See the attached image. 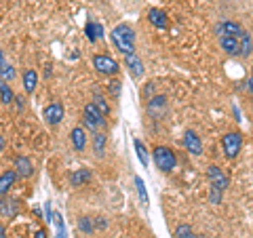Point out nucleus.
I'll return each mask as SVG.
<instances>
[{
  "instance_id": "14",
  "label": "nucleus",
  "mask_w": 253,
  "mask_h": 238,
  "mask_svg": "<svg viewBox=\"0 0 253 238\" xmlns=\"http://www.w3.org/2000/svg\"><path fill=\"white\" fill-rule=\"evenodd\" d=\"M148 21H150V26L156 28V30H167L169 28L167 13L161 11V9H150L148 11Z\"/></svg>"
},
{
  "instance_id": "23",
  "label": "nucleus",
  "mask_w": 253,
  "mask_h": 238,
  "mask_svg": "<svg viewBox=\"0 0 253 238\" xmlns=\"http://www.w3.org/2000/svg\"><path fill=\"white\" fill-rule=\"evenodd\" d=\"M251 53H253V38L249 32H245L241 36V57H249Z\"/></svg>"
},
{
  "instance_id": "28",
  "label": "nucleus",
  "mask_w": 253,
  "mask_h": 238,
  "mask_svg": "<svg viewBox=\"0 0 253 238\" xmlns=\"http://www.w3.org/2000/svg\"><path fill=\"white\" fill-rule=\"evenodd\" d=\"M135 188H137V194H139V200L148 204V192H146V184L141 177H135Z\"/></svg>"
},
{
  "instance_id": "11",
  "label": "nucleus",
  "mask_w": 253,
  "mask_h": 238,
  "mask_svg": "<svg viewBox=\"0 0 253 238\" xmlns=\"http://www.w3.org/2000/svg\"><path fill=\"white\" fill-rule=\"evenodd\" d=\"M243 26L236 21H219L215 28H213V34H215L217 38L221 36H241L243 34Z\"/></svg>"
},
{
  "instance_id": "30",
  "label": "nucleus",
  "mask_w": 253,
  "mask_h": 238,
  "mask_svg": "<svg viewBox=\"0 0 253 238\" xmlns=\"http://www.w3.org/2000/svg\"><path fill=\"white\" fill-rule=\"evenodd\" d=\"M108 91H110V95H112V97H121V82H118V80H112V82H110L108 84Z\"/></svg>"
},
{
  "instance_id": "15",
  "label": "nucleus",
  "mask_w": 253,
  "mask_h": 238,
  "mask_svg": "<svg viewBox=\"0 0 253 238\" xmlns=\"http://www.w3.org/2000/svg\"><path fill=\"white\" fill-rule=\"evenodd\" d=\"M17 171L15 169H9V171H4L2 175H0V196H6L9 194V190L15 186V181H17Z\"/></svg>"
},
{
  "instance_id": "13",
  "label": "nucleus",
  "mask_w": 253,
  "mask_h": 238,
  "mask_svg": "<svg viewBox=\"0 0 253 238\" xmlns=\"http://www.w3.org/2000/svg\"><path fill=\"white\" fill-rule=\"evenodd\" d=\"M19 213V200L15 198H0V217L13 219Z\"/></svg>"
},
{
  "instance_id": "9",
  "label": "nucleus",
  "mask_w": 253,
  "mask_h": 238,
  "mask_svg": "<svg viewBox=\"0 0 253 238\" xmlns=\"http://www.w3.org/2000/svg\"><path fill=\"white\" fill-rule=\"evenodd\" d=\"M125 66L126 70H129V74L135 78V80H139V78H144V72H146V68H144V61L139 59V55L137 53H129V55H125Z\"/></svg>"
},
{
  "instance_id": "38",
  "label": "nucleus",
  "mask_w": 253,
  "mask_h": 238,
  "mask_svg": "<svg viewBox=\"0 0 253 238\" xmlns=\"http://www.w3.org/2000/svg\"><path fill=\"white\" fill-rule=\"evenodd\" d=\"M4 146H6V144H4V137H2V135H0V152H2V150H4Z\"/></svg>"
},
{
  "instance_id": "31",
  "label": "nucleus",
  "mask_w": 253,
  "mask_h": 238,
  "mask_svg": "<svg viewBox=\"0 0 253 238\" xmlns=\"http://www.w3.org/2000/svg\"><path fill=\"white\" fill-rule=\"evenodd\" d=\"M154 91H156V84H154V82H148L146 89H141V97H144L146 101L152 99V93H154Z\"/></svg>"
},
{
  "instance_id": "10",
  "label": "nucleus",
  "mask_w": 253,
  "mask_h": 238,
  "mask_svg": "<svg viewBox=\"0 0 253 238\" xmlns=\"http://www.w3.org/2000/svg\"><path fill=\"white\" fill-rule=\"evenodd\" d=\"M63 114H66V110H63V106L59 104V101H55V104H49V106L42 110L44 120H46V124H51V126H57V124L63 120Z\"/></svg>"
},
{
  "instance_id": "1",
  "label": "nucleus",
  "mask_w": 253,
  "mask_h": 238,
  "mask_svg": "<svg viewBox=\"0 0 253 238\" xmlns=\"http://www.w3.org/2000/svg\"><path fill=\"white\" fill-rule=\"evenodd\" d=\"M110 38H112L116 51H121L123 55L135 53V32H133L131 26H126V23L116 26L112 32H110Z\"/></svg>"
},
{
  "instance_id": "27",
  "label": "nucleus",
  "mask_w": 253,
  "mask_h": 238,
  "mask_svg": "<svg viewBox=\"0 0 253 238\" xmlns=\"http://www.w3.org/2000/svg\"><path fill=\"white\" fill-rule=\"evenodd\" d=\"M175 238H196L194 228L188 226V224H179V226L175 228Z\"/></svg>"
},
{
  "instance_id": "5",
  "label": "nucleus",
  "mask_w": 253,
  "mask_h": 238,
  "mask_svg": "<svg viewBox=\"0 0 253 238\" xmlns=\"http://www.w3.org/2000/svg\"><path fill=\"white\" fill-rule=\"evenodd\" d=\"M146 112L150 118H154V120H161V118L167 116L169 112V101L165 95H154L152 99H148L146 104Z\"/></svg>"
},
{
  "instance_id": "8",
  "label": "nucleus",
  "mask_w": 253,
  "mask_h": 238,
  "mask_svg": "<svg viewBox=\"0 0 253 238\" xmlns=\"http://www.w3.org/2000/svg\"><path fill=\"white\" fill-rule=\"evenodd\" d=\"M245 32H247V30H245ZM245 32H243V34H245ZM241 36H221V38H217L221 51H224L228 57H241Z\"/></svg>"
},
{
  "instance_id": "22",
  "label": "nucleus",
  "mask_w": 253,
  "mask_h": 238,
  "mask_svg": "<svg viewBox=\"0 0 253 238\" xmlns=\"http://www.w3.org/2000/svg\"><path fill=\"white\" fill-rule=\"evenodd\" d=\"M0 101H2V104H6V106H11L13 101H15V93L11 91L9 82L2 80V78H0Z\"/></svg>"
},
{
  "instance_id": "36",
  "label": "nucleus",
  "mask_w": 253,
  "mask_h": 238,
  "mask_svg": "<svg viewBox=\"0 0 253 238\" xmlns=\"http://www.w3.org/2000/svg\"><path fill=\"white\" fill-rule=\"evenodd\" d=\"M34 238H46V232H44V230H38Z\"/></svg>"
},
{
  "instance_id": "32",
  "label": "nucleus",
  "mask_w": 253,
  "mask_h": 238,
  "mask_svg": "<svg viewBox=\"0 0 253 238\" xmlns=\"http://www.w3.org/2000/svg\"><path fill=\"white\" fill-rule=\"evenodd\" d=\"M0 78H2V80H13V78H15V68L13 66H6L4 72L0 74Z\"/></svg>"
},
{
  "instance_id": "34",
  "label": "nucleus",
  "mask_w": 253,
  "mask_h": 238,
  "mask_svg": "<svg viewBox=\"0 0 253 238\" xmlns=\"http://www.w3.org/2000/svg\"><path fill=\"white\" fill-rule=\"evenodd\" d=\"M108 226V221L104 219V217H99V221H97V228H106Z\"/></svg>"
},
{
  "instance_id": "12",
  "label": "nucleus",
  "mask_w": 253,
  "mask_h": 238,
  "mask_svg": "<svg viewBox=\"0 0 253 238\" xmlns=\"http://www.w3.org/2000/svg\"><path fill=\"white\" fill-rule=\"evenodd\" d=\"M184 146L192 156H201L203 154V141L194 131H186L184 133Z\"/></svg>"
},
{
  "instance_id": "19",
  "label": "nucleus",
  "mask_w": 253,
  "mask_h": 238,
  "mask_svg": "<svg viewBox=\"0 0 253 238\" xmlns=\"http://www.w3.org/2000/svg\"><path fill=\"white\" fill-rule=\"evenodd\" d=\"M106 144H108V135L106 133H93V152L97 158L106 154Z\"/></svg>"
},
{
  "instance_id": "37",
  "label": "nucleus",
  "mask_w": 253,
  "mask_h": 238,
  "mask_svg": "<svg viewBox=\"0 0 253 238\" xmlns=\"http://www.w3.org/2000/svg\"><path fill=\"white\" fill-rule=\"evenodd\" d=\"M0 238H6V230H4V226H0Z\"/></svg>"
},
{
  "instance_id": "35",
  "label": "nucleus",
  "mask_w": 253,
  "mask_h": 238,
  "mask_svg": "<svg viewBox=\"0 0 253 238\" xmlns=\"http://www.w3.org/2000/svg\"><path fill=\"white\" fill-rule=\"evenodd\" d=\"M247 89H249V93L253 95V76L249 78V80H247Z\"/></svg>"
},
{
  "instance_id": "2",
  "label": "nucleus",
  "mask_w": 253,
  "mask_h": 238,
  "mask_svg": "<svg viewBox=\"0 0 253 238\" xmlns=\"http://www.w3.org/2000/svg\"><path fill=\"white\" fill-rule=\"evenodd\" d=\"M152 158H154L156 169L161 173H171L173 169H175V164H177L175 152H173L171 148H167V146H156L154 152H152Z\"/></svg>"
},
{
  "instance_id": "33",
  "label": "nucleus",
  "mask_w": 253,
  "mask_h": 238,
  "mask_svg": "<svg viewBox=\"0 0 253 238\" xmlns=\"http://www.w3.org/2000/svg\"><path fill=\"white\" fill-rule=\"evenodd\" d=\"M6 66H9V63H6V61H4V51H2V49H0V74H2V72H4V68H6Z\"/></svg>"
},
{
  "instance_id": "7",
  "label": "nucleus",
  "mask_w": 253,
  "mask_h": 238,
  "mask_svg": "<svg viewBox=\"0 0 253 238\" xmlns=\"http://www.w3.org/2000/svg\"><path fill=\"white\" fill-rule=\"evenodd\" d=\"M207 177H209V184H211L213 188L221 190V192H226L228 186H230V179H228V175L219 169L217 164H209V166H207Z\"/></svg>"
},
{
  "instance_id": "18",
  "label": "nucleus",
  "mask_w": 253,
  "mask_h": 238,
  "mask_svg": "<svg viewBox=\"0 0 253 238\" xmlns=\"http://www.w3.org/2000/svg\"><path fill=\"white\" fill-rule=\"evenodd\" d=\"M70 139H72V146L76 148V152H83L86 148V131L83 126H74L72 133H70Z\"/></svg>"
},
{
  "instance_id": "16",
  "label": "nucleus",
  "mask_w": 253,
  "mask_h": 238,
  "mask_svg": "<svg viewBox=\"0 0 253 238\" xmlns=\"http://www.w3.org/2000/svg\"><path fill=\"white\" fill-rule=\"evenodd\" d=\"M15 171H17V175L23 177V179L34 175V166H32L28 156H17L15 158Z\"/></svg>"
},
{
  "instance_id": "24",
  "label": "nucleus",
  "mask_w": 253,
  "mask_h": 238,
  "mask_svg": "<svg viewBox=\"0 0 253 238\" xmlns=\"http://www.w3.org/2000/svg\"><path fill=\"white\" fill-rule=\"evenodd\" d=\"M93 104L97 106V110H99V112L104 114V116H110V104H108V99H106L101 93H95V95H93Z\"/></svg>"
},
{
  "instance_id": "6",
  "label": "nucleus",
  "mask_w": 253,
  "mask_h": 238,
  "mask_svg": "<svg viewBox=\"0 0 253 238\" xmlns=\"http://www.w3.org/2000/svg\"><path fill=\"white\" fill-rule=\"evenodd\" d=\"M93 68L97 70L99 74L104 76H116L118 74V61L114 57H110V55H95L93 57Z\"/></svg>"
},
{
  "instance_id": "26",
  "label": "nucleus",
  "mask_w": 253,
  "mask_h": 238,
  "mask_svg": "<svg viewBox=\"0 0 253 238\" xmlns=\"http://www.w3.org/2000/svg\"><path fill=\"white\" fill-rule=\"evenodd\" d=\"M133 146H135V152H137V158H139V162L144 164V166H148V162H150V154H148L146 146L141 144L139 139H135V141H133Z\"/></svg>"
},
{
  "instance_id": "3",
  "label": "nucleus",
  "mask_w": 253,
  "mask_h": 238,
  "mask_svg": "<svg viewBox=\"0 0 253 238\" xmlns=\"http://www.w3.org/2000/svg\"><path fill=\"white\" fill-rule=\"evenodd\" d=\"M241 148H243V135L239 131H230L221 137V150H224V156L228 160H234L241 154Z\"/></svg>"
},
{
  "instance_id": "17",
  "label": "nucleus",
  "mask_w": 253,
  "mask_h": 238,
  "mask_svg": "<svg viewBox=\"0 0 253 238\" xmlns=\"http://www.w3.org/2000/svg\"><path fill=\"white\" fill-rule=\"evenodd\" d=\"M91 179H93L91 169H76V173H72V177H70V184H72L74 188H81V186L89 184Z\"/></svg>"
},
{
  "instance_id": "25",
  "label": "nucleus",
  "mask_w": 253,
  "mask_h": 238,
  "mask_svg": "<svg viewBox=\"0 0 253 238\" xmlns=\"http://www.w3.org/2000/svg\"><path fill=\"white\" fill-rule=\"evenodd\" d=\"M95 226H97V224H95V219L86 217V215L78 219V230H81L83 234H93L95 232Z\"/></svg>"
},
{
  "instance_id": "39",
  "label": "nucleus",
  "mask_w": 253,
  "mask_h": 238,
  "mask_svg": "<svg viewBox=\"0 0 253 238\" xmlns=\"http://www.w3.org/2000/svg\"><path fill=\"white\" fill-rule=\"evenodd\" d=\"M199 238H209V236H199Z\"/></svg>"
},
{
  "instance_id": "29",
  "label": "nucleus",
  "mask_w": 253,
  "mask_h": 238,
  "mask_svg": "<svg viewBox=\"0 0 253 238\" xmlns=\"http://www.w3.org/2000/svg\"><path fill=\"white\" fill-rule=\"evenodd\" d=\"M221 198H224V192L211 186V188H209V200H211L213 204H221Z\"/></svg>"
},
{
  "instance_id": "4",
  "label": "nucleus",
  "mask_w": 253,
  "mask_h": 238,
  "mask_svg": "<svg viewBox=\"0 0 253 238\" xmlns=\"http://www.w3.org/2000/svg\"><path fill=\"white\" fill-rule=\"evenodd\" d=\"M83 122H84V126H86V129H89L91 133H97L99 126L106 124V116L99 112L97 106H95L93 101H89V104L84 106V118H83Z\"/></svg>"
},
{
  "instance_id": "20",
  "label": "nucleus",
  "mask_w": 253,
  "mask_h": 238,
  "mask_svg": "<svg viewBox=\"0 0 253 238\" xmlns=\"http://www.w3.org/2000/svg\"><path fill=\"white\" fill-rule=\"evenodd\" d=\"M36 84H38L36 70H26V74H23V89H26V93H34Z\"/></svg>"
},
{
  "instance_id": "21",
  "label": "nucleus",
  "mask_w": 253,
  "mask_h": 238,
  "mask_svg": "<svg viewBox=\"0 0 253 238\" xmlns=\"http://www.w3.org/2000/svg\"><path fill=\"white\" fill-rule=\"evenodd\" d=\"M84 32H86V38H89L91 42H97L99 38L104 36V28H101L99 23H95V21H89V23H86Z\"/></svg>"
}]
</instances>
